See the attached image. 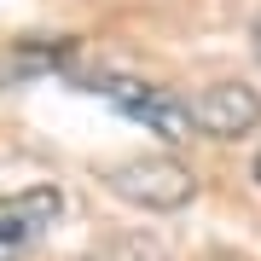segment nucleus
Segmentation results:
<instances>
[{
    "mask_svg": "<svg viewBox=\"0 0 261 261\" xmlns=\"http://www.w3.org/2000/svg\"><path fill=\"white\" fill-rule=\"evenodd\" d=\"M93 261H168L163 250V238H151V232H116L111 244H99Z\"/></svg>",
    "mask_w": 261,
    "mask_h": 261,
    "instance_id": "39448f33",
    "label": "nucleus"
},
{
    "mask_svg": "<svg viewBox=\"0 0 261 261\" xmlns=\"http://www.w3.org/2000/svg\"><path fill=\"white\" fill-rule=\"evenodd\" d=\"M70 87H82V93H93L105 105H116L122 116H134L140 128L163 134V140H186V105L174 93H163V87L140 82V75H116V70H93V75H70Z\"/></svg>",
    "mask_w": 261,
    "mask_h": 261,
    "instance_id": "f257e3e1",
    "label": "nucleus"
},
{
    "mask_svg": "<svg viewBox=\"0 0 261 261\" xmlns=\"http://www.w3.org/2000/svg\"><path fill=\"white\" fill-rule=\"evenodd\" d=\"M99 180L122 197V203L151 209V215H174V209H186L192 192H197L192 168L174 163V157H134V163H122V168H99Z\"/></svg>",
    "mask_w": 261,
    "mask_h": 261,
    "instance_id": "f03ea898",
    "label": "nucleus"
},
{
    "mask_svg": "<svg viewBox=\"0 0 261 261\" xmlns=\"http://www.w3.org/2000/svg\"><path fill=\"white\" fill-rule=\"evenodd\" d=\"M250 174H255V186H261V157H255V168H250Z\"/></svg>",
    "mask_w": 261,
    "mask_h": 261,
    "instance_id": "0eeeda50",
    "label": "nucleus"
},
{
    "mask_svg": "<svg viewBox=\"0 0 261 261\" xmlns=\"http://www.w3.org/2000/svg\"><path fill=\"white\" fill-rule=\"evenodd\" d=\"M250 41H255V58H261V12H255V23H250Z\"/></svg>",
    "mask_w": 261,
    "mask_h": 261,
    "instance_id": "423d86ee",
    "label": "nucleus"
},
{
    "mask_svg": "<svg viewBox=\"0 0 261 261\" xmlns=\"http://www.w3.org/2000/svg\"><path fill=\"white\" fill-rule=\"evenodd\" d=\"M64 192L58 186H29V192H6L0 197V261H29L58 226Z\"/></svg>",
    "mask_w": 261,
    "mask_h": 261,
    "instance_id": "7ed1b4c3",
    "label": "nucleus"
},
{
    "mask_svg": "<svg viewBox=\"0 0 261 261\" xmlns=\"http://www.w3.org/2000/svg\"><path fill=\"white\" fill-rule=\"evenodd\" d=\"M186 122L209 140H244V134L261 128V93L244 82H215L186 99Z\"/></svg>",
    "mask_w": 261,
    "mask_h": 261,
    "instance_id": "20e7f679",
    "label": "nucleus"
}]
</instances>
